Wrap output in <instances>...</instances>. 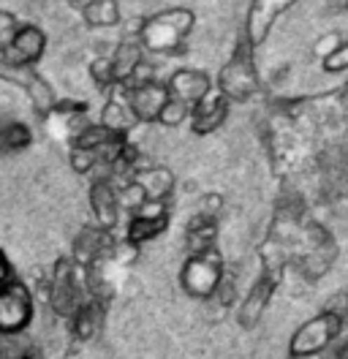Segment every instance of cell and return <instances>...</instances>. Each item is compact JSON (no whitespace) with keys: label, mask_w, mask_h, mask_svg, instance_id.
I'll list each match as a JSON object with an SVG mask.
<instances>
[{"label":"cell","mask_w":348,"mask_h":359,"mask_svg":"<svg viewBox=\"0 0 348 359\" xmlns=\"http://www.w3.org/2000/svg\"><path fill=\"white\" fill-rule=\"evenodd\" d=\"M166 104H169V95L158 85H142L130 93V107L139 117H161Z\"/></svg>","instance_id":"cell-5"},{"label":"cell","mask_w":348,"mask_h":359,"mask_svg":"<svg viewBox=\"0 0 348 359\" xmlns=\"http://www.w3.org/2000/svg\"><path fill=\"white\" fill-rule=\"evenodd\" d=\"M33 313L30 297L22 286H3L0 289V332L14 335L27 327Z\"/></svg>","instance_id":"cell-3"},{"label":"cell","mask_w":348,"mask_h":359,"mask_svg":"<svg viewBox=\"0 0 348 359\" xmlns=\"http://www.w3.org/2000/svg\"><path fill=\"white\" fill-rule=\"evenodd\" d=\"M172 88L177 101L188 104V101H204L207 82H204V76H196V74H180V76H174Z\"/></svg>","instance_id":"cell-8"},{"label":"cell","mask_w":348,"mask_h":359,"mask_svg":"<svg viewBox=\"0 0 348 359\" xmlns=\"http://www.w3.org/2000/svg\"><path fill=\"white\" fill-rule=\"evenodd\" d=\"M93 207H95V215L101 218V224H114L117 207H114V194H112L109 185H95L93 188Z\"/></svg>","instance_id":"cell-10"},{"label":"cell","mask_w":348,"mask_h":359,"mask_svg":"<svg viewBox=\"0 0 348 359\" xmlns=\"http://www.w3.org/2000/svg\"><path fill=\"white\" fill-rule=\"evenodd\" d=\"M166 226V218L163 215H139L128 229L130 243H147L155 234H161Z\"/></svg>","instance_id":"cell-9"},{"label":"cell","mask_w":348,"mask_h":359,"mask_svg":"<svg viewBox=\"0 0 348 359\" xmlns=\"http://www.w3.org/2000/svg\"><path fill=\"white\" fill-rule=\"evenodd\" d=\"M340 330H343V313L335 308H326L319 316H313L310 321H304L294 332L291 343H288V354L297 359L313 357V354L324 351L326 346L340 335Z\"/></svg>","instance_id":"cell-1"},{"label":"cell","mask_w":348,"mask_h":359,"mask_svg":"<svg viewBox=\"0 0 348 359\" xmlns=\"http://www.w3.org/2000/svg\"><path fill=\"white\" fill-rule=\"evenodd\" d=\"M17 33H20V30L11 27L8 17H0V46H11V41H14Z\"/></svg>","instance_id":"cell-13"},{"label":"cell","mask_w":348,"mask_h":359,"mask_svg":"<svg viewBox=\"0 0 348 359\" xmlns=\"http://www.w3.org/2000/svg\"><path fill=\"white\" fill-rule=\"evenodd\" d=\"M87 20H93L95 25H109L117 20V11L112 6V0H98L90 11H87Z\"/></svg>","instance_id":"cell-11"},{"label":"cell","mask_w":348,"mask_h":359,"mask_svg":"<svg viewBox=\"0 0 348 359\" xmlns=\"http://www.w3.org/2000/svg\"><path fill=\"white\" fill-rule=\"evenodd\" d=\"M223 112H226V104H223V98H218V95L199 101L196 114H194V131H199V134L213 131L218 123L223 120Z\"/></svg>","instance_id":"cell-7"},{"label":"cell","mask_w":348,"mask_h":359,"mask_svg":"<svg viewBox=\"0 0 348 359\" xmlns=\"http://www.w3.org/2000/svg\"><path fill=\"white\" fill-rule=\"evenodd\" d=\"M180 20H188L185 14H161L155 17L147 27H145V41L152 46V49H172L177 44V39L185 33L188 25H180Z\"/></svg>","instance_id":"cell-4"},{"label":"cell","mask_w":348,"mask_h":359,"mask_svg":"<svg viewBox=\"0 0 348 359\" xmlns=\"http://www.w3.org/2000/svg\"><path fill=\"white\" fill-rule=\"evenodd\" d=\"M220 283V256L215 250L196 253L182 269V286L194 297H210Z\"/></svg>","instance_id":"cell-2"},{"label":"cell","mask_w":348,"mask_h":359,"mask_svg":"<svg viewBox=\"0 0 348 359\" xmlns=\"http://www.w3.org/2000/svg\"><path fill=\"white\" fill-rule=\"evenodd\" d=\"M133 63H136V49H128V46H126V49L120 52V60L114 63V68H117V74L123 76V74H128V71H133V68H130Z\"/></svg>","instance_id":"cell-12"},{"label":"cell","mask_w":348,"mask_h":359,"mask_svg":"<svg viewBox=\"0 0 348 359\" xmlns=\"http://www.w3.org/2000/svg\"><path fill=\"white\" fill-rule=\"evenodd\" d=\"M8 49H11V60H17V63H30V60H36V57L41 55L44 36L36 27H22L20 33L14 36V41H11Z\"/></svg>","instance_id":"cell-6"}]
</instances>
